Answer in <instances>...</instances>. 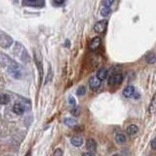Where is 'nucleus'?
<instances>
[{
    "label": "nucleus",
    "instance_id": "obj_1",
    "mask_svg": "<svg viewBox=\"0 0 156 156\" xmlns=\"http://www.w3.org/2000/svg\"><path fill=\"white\" fill-rule=\"evenodd\" d=\"M0 62L2 65L7 68V71L10 75H12L16 79H20L23 75V69L21 65L17 63L15 61H13L10 57H8L6 54H0Z\"/></svg>",
    "mask_w": 156,
    "mask_h": 156
},
{
    "label": "nucleus",
    "instance_id": "obj_2",
    "mask_svg": "<svg viewBox=\"0 0 156 156\" xmlns=\"http://www.w3.org/2000/svg\"><path fill=\"white\" fill-rule=\"evenodd\" d=\"M14 52H15V54L17 55V57L21 61H23L24 63H29L30 61V57L26 51V49L24 48V46L22 45L21 43H19V42L16 43V47H15V49H14Z\"/></svg>",
    "mask_w": 156,
    "mask_h": 156
},
{
    "label": "nucleus",
    "instance_id": "obj_3",
    "mask_svg": "<svg viewBox=\"0 0 156 156\" xmlns=\"http://www.w3.org/2000/svg\"><path fill=\"white\" fill-rule=\"evenodd\" d=\"M13 44V38L10 35H8L6 32L0 29V46L2 48H9Z\"/></svg>",
    "mask_w": 156,
    "mask_h": 156
},
{
    "label": "nucleus",
    "instance_id": "obj_4",
    "mask_svg": "<svg viewBox=\"0 0 156 156\" xmlns=\"http://www.w3.org/2000/svg\"><path fill=\"white\" fill-rule=\"evenodd\" d=\"M123 81V74L121 72H114L110 75L109 79H108V84L110 86H116L121 84Z\"/></svg>",
    "mask_w": 156,
    "mask_h": 156
},
{
    "label": "nucleus",
    "instance_id": "obj_5",
    "mask_svg": "<svg viewBox=\"0 0 156 156\" xmlns=\"http://www.w3.org/2000/svg\"><path fill=\"white\" fill-rule=\"evenodd\" d=\"M34 61L36 63V65H37L38 71H39V76H40V80L43 78V66H42V58H41V55L39 54L38 52H35L34 55Z\"/></svg>",
    "mask_w": 156,
    "mask_h": 156
},
{
    "label": "nucleus",
    "instance_id": "obj_6",
    "mask_svg": "<svg viewBox=\"0 0 156 156\" xmlns=\"http://www.w3.org/2000/svg\"><path fill=\"white\" fill-rule=\"evenodd\" d=\"M107 20H102V21L98 22V23L95 24L94 29H95V31L98 33H102L107 30Z\"/></svg>",
    "mask_w": 156,
    "mask_h": 156
},
{
    "label": "nucleus",
    "instance_id": "obj_7",
    "mask_svg": "<svg viewBox=\"0 0 156 156\" xmlns=\"http://www.w3.org/2000/svg\"><path fill=\"white\" fill-rule=\"evenodd\" d=\"M23 5H24V6L40 8L45 5V2L42 1V0H33V1L32 0H24V1H23Z\"/></svg>",
    "mask_w": 156,
    "mask_h": 156
},
{
    "label": "nucleus",
    "instance_id": "obj_8",
    "mask_svg": "<svg viewBox=\"0 0 156 156\" xmlns=\"http://www.w3.org/2000/svg\"><path fill=\"white\" fill-rule=\"evenodd\" d=\"M101 80L98 77H91L90 80H89V86H90L91 90L97 91L98 89L101 87Z\"/></svg>",
    "mask_w": 156,
    "mask_h": 156
},
{
    "label": "nucleus",
    "instance_id": "obj_9",
    "mask_svg": "<svg viewBox=\"0 0 156 156\" xmlns=\"http://www.w3.org/2000/svg\"><path fill=\"white\" fill-rule=\"evenodd\" d=\"M101 45V38L100 37H95L90 41V44H89V48H90L91 51H95Z\"/></svg>",
    "mask_w": 156,
    "mask_h": 156
},
{
    "label": "nucleus",
    "instance_id": "obj_10",
    "mask_svg": "<svg viewBox=\"0 0 156 156\" xmlns=\"http://www.w3.org/2000/svg\"><path fill=\"white\" fill-rule=\"evenodd\" d=\"M134 94H135V87L132 85L130 86H127L126 88L124 89L123 91V96L125 98H127V99H130V98H132L134 96Z\"/></svg>",
    "mask_w": 156,
    "mask_h": 156
},
{
    "label": "nucleus",
    "instance_id": "obj_11",
    "mask_svg": "<svg viewBox=\"0 0 156 156\" xmlns=\"http://www.w3.org/2000/svg\"><path fill=\"white\" fill-rule=\"evenodd\" d=\"M24 107L22 104H19V102H17L13 105V111L15 112L16 114H18V115H22V114L24 113Z\"/></svg>",
    "mask_w": 156,
    "mask_h": 156
},
{
    "label": "nucleus",
    "instance_id": "obj_12",
    "mask_svg": "<svg viewBox=\"0 0 156 156\" xmlns=\"http://www.w3.org/2000/svg\"><path fill=\"white\" fill-rule=\"evenodd\" d=\"M126 132H127L128 135L134 136V135H136V134L139 132V127L136 126V125H135V124H131V125H129V126L127 127Z\"/></svg>",
    "mask_w": 156,
    "mask_h": 156
},
{
    "label": "nucleus",
    "instance_id": "obj_13",
    "mask_svg": "<svg viewBox=\"0 0 156 156\" xmlns=\"http://www.w3.org/2000/svg\"><path fill=\"white\" fill-rule=\"evenodd\" d=\"M146 62L149 65H154L156 63V54L154 53H147L146 55Z\"/></svg>",
    "mask_w": 156,
    "mask_h": 156
},
{
    "label": "nucleus",
    "instance_id": "obj_14",
    "mask_svg": "<svg viewBox=\"0 0 156 156\" xmlns=\"http://www.w3.org/2000/svg\"><path fill=\"white\" fill-rule=\"evenodd\" d=\"M107 76V69L105 68H102L98 70V73H97V77L99 78L100 80H104L105 78Z\"/></svg>",
    "mask_w": 156,
    "mask_h": 156
},
{
    "label": "nucleus",
    "instance_id": "obj_15",
    "mask_svg": "<svg viewBox=\"0 0 156 156\" xmlns=\"http://www.w3.org/2000/svg\"><path fill=\"white\" fill-rule=\"evenodd\" d=\"M86 146H87V148L90 150V151H96V149H97V143L93 140V139H90V140L87 141Z\"/></svg>",
    "mask_w": 156,
    "mask_h": 156
},
{
    "label": "nucleus",
    "instance_id": "obj_16",
    "mask_svg": "<svg viewBox=\"0 0 156 156\" xmlns=\"http://www.w3.org/2000/svg\"><path fill=\"white\" fill-rule=\"evenodd\" d=\"M115 141L118 144H124L126 143V136L121 133H117L115 135Z\"/></svg>",
    "mask_w": 156,
    "mask_h": 156
},
{
    "label": "nucleus",
    "instance_id": "obj_17",
    "mask_svg": "<svg viewBox=\"0 0 156 156\" xmlns=\"http://www.w3.org/2000/svg\"><path fill=\"white\" fill-rule=\"evenodd\" d=\"M70 143L72 146H82V143H83V140L80 136H73V138L70 140Z\"/></svg>",
    "mask_w": 156,
    "mask_h": 156
},
{
    "label": "nucleus",
    "instance_id": "obj_18",
    "mask_svg": "<svg viewBox=\"0 0 156 156\" xmlns=\"http://www.w3.org/2000/svg\"><path fill=\"white\" fill-rule=\"evenodd\" d=\"M63 123L68 127H74L75 125L77 124V121H76V119L72 118V117H68V118H65Z\"/></svg>",
    "mask_w": 156,
    "mask_h": 156
},
{
    "label": "nucleus",
    "instance_id": "obj_19",
    "mask_svg": "<svg viewBox=\"0 0 156 156\" xmlns=\"http://www.w3.org/2000/svg\"><path fill=\"white\" fill-rule=\"evenodd\" d=\"M11 99H10V96L7 94H2L0 95V104H8L10 102Z\"/></svg>",
    "mask_w": 156,
    "mask_h": 156
},
{
    "label": "nucleus",
    "instance_id": "obj_20",
    "mask_svg": "<svg viewBox=\"0 0 156 156\" xmlns=\"http://www.w3.org/2000/svg\"><path fill=\"white\" fill-rule=\"evenodd\" d=\"M155 110H156V93H155L154 96H153L151 102H150V104H149V112H150V113H153Z\"/></svg>",
    "mask_w": 156,
    "mask_h": 156
},
{
    "label": "nucleus",
    "instance_id": "obj_21",
    "mask_svg": "<svg viewBox=\"0 0 156 156\" xmlns=\"http://www.w3.org/2000/svg\"><path fill=\"white\" fill-rule=\"evenodd\" d=\"M101 15L102 16H104V17H107L109 14L111 13V10H110V8L109 7H107V6H104V7H102L101 8Z\"/></svg>",
    "mask_w": 156,
    "mask_h": 156
},
{
    "label": "nucleus",
    "instance_id": "obj_22",
    "mask_svg": "<svg viewBox=\"0 0 156 156\" xmlns=\"http://www.w3.org/2000/svg\"><path fill=\"white\" fill-rule=\"evenodd\" d=\"M76 94L78 95V96H84V95L86 94V87L85 86H80V87L77 89Z\"/></svg>",
    "mask_w": 156,
    "mask_h": 156
},
{
    "label": "nucleus",
    "instance_id": "obj_23",
    "mask_svg": "<svg viewBox=\"0 0 156 156\" xmlns=\"http://www.w3.org/2000/svg\"><path fill=\"white\" fill-rule=\"evenodd\" d=\"M54 156H63V151L61 148H57L54 152Z\"/></svg>",
    "mask_w": 156,
    "mask_h": 156
},
{
    "label": "nucleus",
    "instance_id": "obj_24",
    "mask_svg": "<svg viewBox=\"0 0 156 156\" xmlns=\"http://www.w3.org/2000/svg\"><path fill=\"white\" fill-rule=\"evenodd\" d=\"M53 5H55V6H61V5H63L65 4V1H53L52 2Z\"/></svg>",
    "mask_w": 156,
    "mask_h": 156
},
{
    "label": "nucleus",
    "instance_id": "obj_25",
    "mask_svg": "<svg viewBox=\"0 0 156 156\" xmlns=\"http://www.w3.org/2000/svg\"><path fill=\"white\" fill-rule=\"evenodd\" d=\"M68 102H69V104L75 105V99H74L73 97H69L68 98Z\"/></svg>",
    "mask_w": 156,
    "mask_h": 156
},
{
    "label": "nucleus",
    "instance_id": "obj_26",
    "mask_svg": "<svg viewBox=\"0 0 156 156\" xmlns=\"http://www.w3.org/2000/svg\"><path fill=\"white\" fill-rule=\"evenodd\" d=\"M113 3L112 0H107V1H104V6H107V7H109L111 6V4Z\"/></svg>",
    "mask_w": 156,
    "mask_h": 156
},
{
    "label": "nucleus",
    "instance_id": "obj_27",
    "mask_svg": "<svg viewBox=\"0 0 156 156\" xmlns=\"http://www.w3.org/2000/svg\"><path fill=\"white\" fill-rule=\"evenodd\" d=\"M151 147L153 149H156V138L155 139H153V140L151 141Z\"/></svg>",
    "mask_w": 156,
    "mask_h": 156
},
{
    "label": "nucleus",
    "instance_id": "obj_28",
    "mask_svg": "<svg viewBox=\"0 0 156 156\" xmlns=\"http://www.w3.org/2000/svg\"><path fill=\"white\" fill-rule=\"evenodd\" d=\"M82 156H94V154L92 152H85V153H83Z\"/></svg>",
    "mask_w": 156,
    "mask_h": 156
},
{
    "label": "nucleus",
    "instance_id": "obj_29",
    "mask_svg": "<svg viewBox=\"0 0 156 156\" xmlns=\"http://www.w3.org/2000/svg\"><path fill=\"white\" fill-rule=\"evenodd\" d=\"M112 156H119L118 154H114V155H112Z\"/></svg>",
    "mask_w": 156,
    "mask_h": 156
}]
</instances>
